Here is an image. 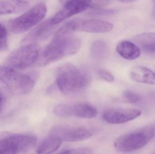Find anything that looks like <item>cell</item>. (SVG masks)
<instances>
[{
	"mask_svg": "<svg viewBox=\"0 0 155 154\" xmlns=\"http://www.w3.org/2000/svg\"><path fill=\"white\" fill-rule=\"evenodd\" d=\"M81 47L80 39L71 33L54 36L42 54L41 53L38 62L43 65H47L76 54Z\"/></svg>",
	"mask_w": 155,
	"mask_h": 154,
	"instance_id": "6da1fadb",
	"label": "cell"
},
{
	"mask_svg": "<svg viewBox=\"0 0 155 154\" xmlns=\"http://www.w3.org/2000/svg\"><path fill=\"white\" fill-rule=\"evenodd\" d=\"M56 78L57 87L66 96H73L82 92L90 82L87 73L71 63L61 66L57 70Z\"/></svg>",
	"mask_w": 155,
	"mask_h": 154,
	"instance_id": "7a4b0ae2",
	"label": "cell"
},
{
	"mask_svg": "<svg viewBox=\"0 0 155 154\" xmlns=\"http://www.w3.org/2000/svg\"><path fill=\"white\" fill-rule=\"evenodd\" d=\"M0 85L14 95L23 96L32 90L35 80L30 75L0 65Z\"/></svg>",
	"mask_w": 155,
	"mask_h": 154,
	"instance_id": "3957f363",
	"label": "cell"
},
{
	"mask_svg": "<svg viewBox=\"0 0 155 154\" xmlns=\"http://www.w3.org/2000/svg\"><path fill=\"white\" fill-rule=\"evenodd\" d=\"M155 136V123L133 130L117 138L114 146L121 152H130L141 149Z\"/></svg>",
	"mask_w": 155,
	"mask_h": 154,
	"instance_id": "277c9868",
	"label": "cell"
},
{
	"mask_svg": "<svg viewBox=\"0 0 155 154\" xmlns=\"http://www.w3.org/2000/svg\"><path fill=\"white\" fill-rule=\"evenodd\" d=\"M37 138L32 135L9 132L0 133V154L27 152L36 145Z\"/></svg>",
	"mask_w": 155,
	"mask_h": 154,
	"instance_id": "5b68a950",
	"label": "cell"
},
{
	"mask_svg": "<svg viewBox=\"0 0 155 154\" xmlns=\"http://www.w3.org/2000/svg\"><path fill=\"white\" fill-rule=\"evenodd\" d=\"M41 53L35 43L23 45L8 55L4 65L19 70L26 69L37 63Z\"/></svg>",
	"mask_w": 155,
	"mask_h": 154,
	"instance_id": "8992f818",
	"label": "cell"
},
{
	"mask_svg": "<svg viewBox=\"0 0 155 154\" xmlns=\"http://www.w3.org/2000/svg\"><path fill=\"white\" fill-rule=\"evenodd\" d=\"M47 10L45 4H38L21 16L11 20L8 23V28L14 33L25 32L42 20Z\"/></svg>",
	"mask_w": 155,
	"mask_h": 154,
	"instance_id": "52a82bcc",
	"label": "cell"
},
{
	"mask_svg": "<svg viewBox=\"0 0 155 154\" xmlns=\"http://www.w3.org/2000/svg\"><path fill=\"white\" fill-rule=\"evenodd\" d=\"M114 25L109 22L101 20L87 19L74 20L68 22L59 29L55 36L71 34L77 31L91 33H104L112 30Z\"/></svg>",
	"mask_w": 155,
	"mask_h": 154,
	"instance_id": "ba28073f",
	"label": "cell"
},
{
	"mask_svg": "<svg viewBox=\"0 0 155 154\" xmlns=\"http://www.w3.org/2000/svg\"><path fill=\"white\" fill-rule=\"evenodd\" d=\"M50 135L62 141L77 142L89 139L93 134L89 129L84 127L59 125L51 129Z\"/></svg>",
	"mask_w": 155,
	"mask_h": 154,
	"instance_id": "9c48e42d",
	"label": "cell"
},
{
	"mask_svg": "<svg viewBox=\"0 0 155 154\" xmlns=\"http://www.w3.org/2000/svg\"><path fill=\"white\" fill-rule=\"evenodd\" d=\"M142 111L136 108H115L108 109L103 115V118L108 124H124L140 116Z\"/></svg>",
	"mask_w": 155,
	"mask_h": 154,
	"instance_id": "30bf717a",
	"label": "cell"
},
{
	"mask_svg": "<svg viewBox=\"0 0 155 154\" xmlns=\"http://www.w3.org/2000/svg\"><path fill=\"white\" fill-rule=\"evenodd\" d=\"M64 5V8L51 19L53 25L58 24L65 19L87 10L91 7V2L87 0H72Z\"/></svg>",
	"mask_w": 155,
	"mask_h": 154,
	"instance_id": "8fae6325",
	"label": "cell"
},
{
	"mask_svg": "<svg viewBox=\"0 0 155 154\" xmlns=\"http://www.w3.org/2000/svg\"><path fill=\"white\" fill-rule=\"evenodd\" d=\"M54 25L52 24L51 19L43 22L25 36L22 40V44L23 45L34 44L44 39L50 34Z\"/></svg>",
	"mask_w": 155,
	"mask_h": 154,
	"instance_id": "7c38bea8",
	"label": "cell"
},
{
	"mask_svg": "<svg viewBox=\"0 0 155 154\" xmlns=\"http://www.w3.org/2000/svg\"><path fill=\"white\" fill-rule=\"evenodd\" d=\"M29 3L26 0L0 1V15L18 14L27 10Z\"/></svg>",
	"mask_w": 155,
	"mask_h": 154,
	"instance_id": "4fadbf2b",
	"label": "cell"
},
{
	"mask_svg": "<svg viewBox=\"0 0 155 154\" xmlns=\"http://www.w3.org/2000/svg\"><path fill=\"white\" fill-rule=\"evenodd\" d=\"M130 76L136 82L155 85V72L145 67H134L130 71Z\"/></svg>",
	"mask_w": 155,
	"mask_h": 154,
	"instance_id": "5bb4252c",
	"label": "cell"
},
{
	"mask_svg": "<svg viewBox=\"0 0 155 154\" xmlns=\"http://www.w3.org/2000/svg\"><path fill=\"white\" fill-rule=\"evenodd\" d=\"M116 51L121 57L129 60L137 58L141 54L139 47L129 41H121L117 44Z\"/></svg>",
	"mask_w": 155,
	"mask_h": 154,
	"instance_id": "9a60e30c",
	"label": "cell"
},
{
	"mask_svg": "<svg viewBox=\"0 0 155 154\" xmlns=\"http://www.w3.org/2000/svg\"><path fill=\"white\" fill-rule=\"evenodd\" d=\"M71 106V116L81 118H92L97 115L96 108L92 105L86 103H80Z\"/></svg>",
	"mask_w": 155,
	"mask_h": 154,
	"instance_id": "2e32d148",
	"label": "cell"
},
{
	"mask_svg": "<svg viewBox=\"0 0 155 154\" xmlns=\"http://www.w3.org/2000/svg\"><path fill=\"white\" fill-rule=\"evenodd\" d=\"M62 141L59 138L50 135L39 145L36 149L38 154L53 153L59 149Z\"/></svg>",
	"mask_w": 155,
	"mask_h": 154,
	"instance_id": "e0dca14e",
	"label": "cell"
},
{
	"mask_svg": "<svg viewBox=\"0 0 155 154\" xmlns=\"http://www.w3.org/2000/svg\"><path fill=\"white\" fill-rule=\"evenodd\" d=\"M108 52L107 44L103 40H97L93 42L91 46V53L95 59L101 60L104 58Z\"/></svg>",
	"mask_w": 155,
	"mask_h": 154,
	"instance_id": "ac0fdd59",
	"label": "cell"
},
{
	"mask_svg": "<svg viewBox=\"0 0 155 154\" xmlns=\"http://www.w3.org/2000/svg\"><path fill=\"white\" fill-rule=\"evenodd\" d=\"M134 41L143 45L155 42V33H147L138 34L134 38Z\"/></svg>",
	"mask_w": 155,
	"mask_h": 154,
	"instance_id": "d6986e66",
	"label": "cell"
},
{
	"mask_svg": "<svg viewBox=\"0 0 155 154\" xmlns=\"http://www.w3.org/2000/svg\"><path fill=\"white\" fill-rule=\"evenodd\" d=\"M71 105L61 104L54 107V112L59 117H68L71 116Z\"/></svg>",
	"mask_w": 155,
	"mask_h": 154,
	"instance_id": "ffe728a7",
	"label": "cell"
},
{
	"mask_svg": "<svg viewBox=\"0 0 155 154\" xmlns=\"http://www.w3.org/2000/svg\"><path fill=\"white\" fill-rule=\"evenodd\" d=\"M123 97L127 103L134 104L138 102L140 99V96L130 90H127L123 92Z\"/></svg>",
	"mask_w": 155,
	"mask_h": 154,
	"instance_id": "44dd1931",
	"label": "cell"
},
{
	"mask_svg": "<svg viewBox=\"0 0 155 154\" xmlns=\"http://www.w3.org/2000/svg\"><path fill=\"white\" fill-rule=\"evenodd\" d=\"M8 47L7 34L6 29L0 23V50H6Z\"/></svg>",
	"mask_w": 155,
	"mask_h": 154,
	"instance_id": "7402d4cb",
	"label": "cell"
},
{
	"mask_svg": "<svg viewBox=\"0 0 155 154\" xmlns=\"http://www.w3.org/2000/svg\"><path fill=\"white\" fill-rule=\"evenodd\" d=\"M89 149L84 148L64 149L59 152L60 154H89L91 152Z\"/></svg>",
	"mask_w": 155,
	"mask_h": 154,
	"instance_id": "603a6c76",
	"label": "cell"
},
{
	"mask_svg": "<svg viewBox=\"0 0 155 154\" xmlns=\"http://www.w3.org/2000/svg\"><path fill=\"white\" fill-rule=\"evenodd\" d=\"M98 72L99 76L105 81L112 82L114 80V78L112 74L105 70H99Z\"/></svg>",
	"mask_w": 155,
	"mask_h": 154,
	"instance_id": "cb8c5ba5",
	"label": "cell"
},
{
	"mask_svg": "<svg viewBox=\"0 0 155 154\" xmlns=\"http://www.w3.org/2000/svg\"><path fill=\"white\" fill-rule=\"evenodd\" d=\"M142 48L144 51L146 52L155 54V42L143 45Z\"/></svg>",
	"mask_w": 155,
	"mask_h": 154,
	"instance_id": "d4e9b609",
	"label": "cell"
},
{
	"mask_svg": "<svg viewBox=\"0 0 155 154\" xmlns=\"http://www.w3.org/2000/svg\"><path fill=\"white\" fill-rule=\"evenodd\" d=\"M113 10H105L97 9V10H94L90 12L89 14H94V15H100V14H111L114 12Z\"/></svg>",
	"mask_w": 155,
	"mask_h": 154,
	"instance_id": "484cf974",
	"label": "cell"
},
{
	"mask_svg": "<svg viewBox=\"0 0 155 154\" xmlns=\"http://www.w3.org/2000/svg\"><path fill=\"white\" fill-rule=\"evenodd\" d=\"M153 2L154 5L152 10V14H153V17L155 19V0H153Z\"/></svg>",
	"mask_w": 155,
	"mask_h": 154,
	"instance_id": "4316f807",
	"label": "cell"
},
{
	"mask_svg": "<svg viewBox=\"0 0 155 154\" xmlns=\"http://www.w3.org/2000/svg\"><path fill=\"white\" fill-rule=\"evenodd\" d=\"M59 1H60L61 4H62V5H64L67 2H69V1H72V0H59ZM87 1L91 2V0H87Z\"/></svg>",
	"mask_w": 155,
	"mask_h": 154,
	"instance_id": "83f0119b",
	"label": "cell"
},
{
	"mask_svg": "<svg viewBox=\"0 0 155 154\" xmlns=\"http://www.w3.org/2000/svg\"><path fill=\"white\" fill-rule=\"evenodd\" d=\"M118 1L128 3L132 2H134V1H136V0H118Z\"/></svg>",
	"mask_w": 155,
	"mask_h": 154,
	"instance_id": "f1b7e54d",
	"label": "cell"
},
{
	"mask_svg": "<svg viewBox=\"0 0 155 154\" xmlns=\"http://www.w3.org/2000/svg\"><path fill=\"white\" fill-rule=\"evenodd\" d=\"M2 109H3L2 104V103H1V104H0V114H1V113H2Z\"/></svg>",
	"mask_w": 155,
	"mask_h": 154,
	"instance_id": "f546056e",
	"label": "cell"
},
{
	"mask_svg": "<svg viewBox=\"0 0 155 154\" xmlns=\"http://www.w3.org/2000/svg\"><path fill=\"white\" fill-rule=\"evenodd\" d=\"M2 96L0 95V104L2 103Z\"/></svg>",
	"mask_w": 155,
	"mask_h": 154,
	"instance_id": "4dcf8cb0",
	"label": "cell"
}]
</instances>
